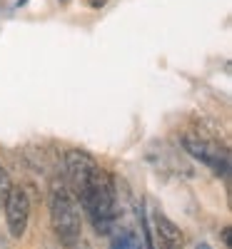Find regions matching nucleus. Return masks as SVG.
I'll list each match as a JSON object with an SVG mask.
<instances>
[{"label": "nucleus", "instance_id": "obj_9", "mask_svg": "<svg viewBox=\"0 0 232 249\" xmlns=\"http://www.w3.org/2000/svg\"><path fill=\"white\" fill-rule=\"evenodd\" d=\"M105 3H108V0H88V5H90V8H102Z\"/></svg>", "mask_w": 232, "mask_h": 249}, {"label": "nucleus", "instance_id": "obj_3", "mask_svg": "<svg viewBox=\"0 0 232 249\" xmlns=\"http://www.w3.org/2000/svg\"><path fill=\"white\" fill-rule=\"evenodd\" d=\"M182 147L190 157L202 162L205 167H210L217 177H227V172H230V152H227V147H220L217 142L205 140L200 135H185Z\"/></svg>", "mask_w": 232, "mask_h": 249}, {"label": "nucleus", "instance_id": "obj_5", "mask_svg": "<svg viewBox=\"0 0 232 249\" xmlns=\"http://www.w3.org/2000/svg\"><path fill=\"white\" fill-rule=\"evenodd\" d=\"M28 219H30V197L20 187H10V192L5 195V222L10 237L15 239L23 237L28 230Z\"/></svg>", "mask_w": 232, "mask_h": 249}, {"label": "nucleus", "instance_id": "obj_7", "mask_svg": "<svg viewBox=\"0 0 232 249\" xmlns=\"http://www.w3.org/2000/svg\"><path fill=\"white\" fill-rule=\"evenodd\" d=\"M110 249H140V242H137V237L130 232V230H122V232H117V237L113 239V247Z\"/></svg>", "mask_w": 232, "mask_h": 249}, {"label": "nucleus", "instance_id": "obj_2", "mask_svg": "<svg viewBox=\"0 0 232 249\" xmlns=\"http://www.w3.org/2000/svg\"><path fill=\"white\" fill-rule=\"evenodd\" d=\"M80 210L82 214H88L93 230L97 234H110L113 224H115V179L110 172H105L100 167V172L95 175L90 190L82 195L80 199Z\"/></svg>", "mask_w": 232, "mask_h": 249}, {"label": "nucleus", "instance_id": "obj_11", "mask_svg": "<svg viewBox=\"0 0 232 249\" xmlns=\"http://www.w3.org/2000/svg\"><path fill=\"white\" fill-rule=\"evenodd\" d=\"M73 249H93V247H90L88 242H82V239H80V242H77V244H75Z\"/></svg>", "mask_w": 232, "mask_h": 249}, {"label": "nucleus", "instance_id": "obj_6", "mask_svg": "<svg viewBox=\"0 0 232 249\" xmlns=\"http://www.w3.org/2000/svg\"><path fill=\"white\" fill-rule=\"evenodd\" d=\"M155 234H157V247L160 249H185L182 230L160 212H155Z\"/></svg>", "mask_w": 232, "mask_h": 249}, {"label": "nucleus", "instance_id": "obj_10", "mask_svg": "<svg viewBox=\"0 0 232 249\" xmlns=\"http://www.w3.org/2000/svg\"><path fill=\"white\" fill-rule=\"evenodd\" d=\"M0 249H10V242H8L5 234H0Z\"/></svg>", "mask_w": 232, "mask_h": 249}, {"label": "nucleus", "instance_id": "obj_4", "mask_svg": "<svg viewBox=\"0 0 232 249\" xmlns=\"http://www.w3.org/2000/svg\"><path fill=\"white\" fill-rule=\"evenodd\" d=\"M97 172H100V164L88 152L70 150L65 155V177H68V187L75 195V199H80L90 190V184H93Z\"/></svg>", "mask_w": 232, "mask_h": 249}, {"label": "nucleus", "instance_id": "obj_8", "mask_svg": "<svg viewBox=\"0 0 232 249\" xmlns=\"http://www.w3.org/2000/svg\"><path fill=\"white\" fill-rule=\"evenodd\" d=\"M10 187H13V182H10V175H8V170L0 164V199H5V195L10 192Z\"/></svg>", "mask_w": 232, "mask_h": 249}, {"label": "nucleus", "instance_id": "obj_1", "mask_svg": "<svg viewBox=\"0 0 232 249\" xmlns=\"http://www.w3.org/2000/svg\"><path fill=\"white\" fill-rule=\"evenodd\" d=\"M50 224L58 242L73 249L82 234V210L65 179H53L50 184Z\"/></svg>", "mask_w": 232, "mask_h": 249}, {"label": "nucleus", "instance_id": "obj_13", "mask_svg": "<svg viewBox=\"0 0 232 249\" xmlns=\"http://www.w3.org/2000/svg\"><path fill=\"white\" fill-rule=\"evenodd\" d=\"M195 249H213V247H210V244H205V242H202V244H197Z\"/></svg>", "mask_w": 232, "mask_h": 249}, {"label": "nucleus", "instance_id": "obj_12", "mask_svg": "<svg viewBox=\"0 0 232 249\" xmlns=\"http://www.w3.org/2000/svg\"><path fill=\"white\" fill-rule=\"evenodd\" d=\"M222 239H225V244L230 247V227H225V230H222Z\"/></svg>", "mask_w": 232, "mask_h": 249}]
</instances>
